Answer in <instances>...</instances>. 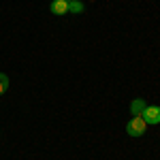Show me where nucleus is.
I'll list each match as a JSON object with an SVG mask.
<instances>
[{"label": "nucleus", "instance_id": "nucleus-1", "mask_svg": "<svg viewBox=\"0 0 160 160\" xmlns=\"http://www.w3.org/2000/svg\"><path fill=\"white\" fill-rule=\"evenodd\" d=\"M145 128H148V124H145V120H143L141 115H135L130 122L126 124V132L130 137H141L145 132Z\"/></svg>", "mask_w": 160, "mask_h": 160}, {"label": "nucleus", "instance_id": "nucleus-2", "mask_svg": "<svg viewBox=\"0 0 160 160\" xmlns=\"http://www.w3.org/2000/svg\"><path fill=\"white\" fill-rule=\"evenodd\" d=\"M141 118L145 120V124H160V107H145Z\"/></svg>", "mask_w": 160, "mask_h": 160}, {"label": "nucleus", "instance_id": "nucleus-3", "mask_svg": "<svg viewBox=\"0 0 160 160\" xmlns=\"http://www.w3.org/2000/svg\"><path fill=\"white\" fill-rule=\"evenodd\" d=\"M49 9L53 15H66L68 13V2L66 0H51Z\"/></svg>", "mask_w": 160, "mask_h": 160}, {"label": "nucleus", "instance_id": "nucleus-4", "mask_svg": "<svg viewBox=\"0 0 160 160\" xmlns=\"http://www.w3.org/2000/svg\"><path fill=\"white\" fill-rule=\"evenodd\" d=\"M145 102H143V98H135L132 102H130V111H132V115H141L143 111H145Z\"/></svg>", "mask_w": 160, "mask_h": 160}, {"label": "nucleus", "instance_id": "nucleus-5", "mask_svg": "<svg viewBox=\"0 0 160 160\" xmlns=\"http://www.w3.org/2000/svg\"><path fill=\"white\" fill-rule=\"evenodd\" d=\"M81 11H83V4L81 2H77V0L68 2V13H81Z\"/></svg>", "mask_w": 160, "mask_h": 160}, {"label": "nucleus", "instance_id": "nucleus-6", "mask_svg": "<svg viewBox=\"0 0 160 160\" xmlns=\"http://www.w3.org/2000/svg\"><path fill=\"white\" fill-rule=\"evenodd\" d=\"M7 90H9V77L0 73V94H4Z\"/></svg>", "mask_w": 160, "mask_h": 160}, {"label": "nucleus", "instance_id": "nucleus-7", "mask_svg": "<svg viewBox=\"0 0 160 160\" xmlns=\"http://www.w3.org/2000/svg\"><path fill=\"white\" fill-rule=\"evenodd\" d=\"M66 2H73V0H66Z\"/></svg>", "mask_w": 160, "mask_h": 160}]
</instances>
